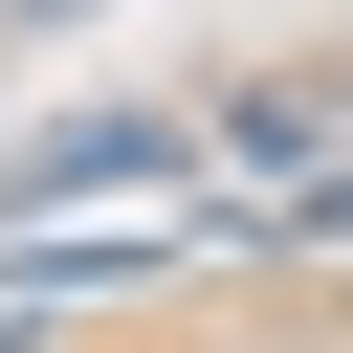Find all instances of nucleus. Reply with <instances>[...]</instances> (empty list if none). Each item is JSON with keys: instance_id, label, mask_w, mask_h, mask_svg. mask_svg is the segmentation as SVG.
Here are the masks:
<instances>
[{"instance_id": "obj_1", "label": "nucleus", "mask_w": 353, "mask_h": 353, "mask_svg": "<svg viewBox=\"0 0 353 353\" xmlns=\"http://www.w3.org/2000/svg\"><path fill=\"white\" fill-rule=\"evenodd\" d=\"M110 176H176V110H66V132H22L0 154V199L44 221V199H110Z\"/></svg>"}, {"instance_id": "obj_3", "label": "nucleus", "mask_w": 353, "mask_h": 353, "mask_svg": "<svg viewBox=\"0 0 353 353\" xmlns=\"http://www.w3.org/2000/svg\"><path fill=\"white\" fill-rule=\"evenodd\" d=\"M0 22H66V0H0Z\"/></svg>"}, {"instance_id": "obj_4", "label": "nucleus", "mask_w": 353, "mask_h": 353, "mask_svg": "<svg viewBox=\"0 0 353 353\" xmlns=\"http://www.w3.org/2000/svg\"><path fill=\"white\" fill-rule=\"evenodd\" d=\"M0 353H22V287H0Z\"/></svg>"}, {"instance_id": "obj_2", "label": "nucleus", "mask_w": 353, "mask_h": 353, "mask_svg": "<svg viewBox=\"0 0 353 353\" xmlns=\"http://www.w3.org/2000/svg\"><path fill=\"white\" fill-rule=\"evenodd\" d=\"M309 221H331V243H353V176H309Z\"/></svg>"}]
</instances>
